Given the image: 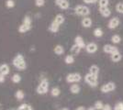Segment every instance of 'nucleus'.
<instances>
[{
	"label": "nucleus",
	"instance_id": "obj_1",
	"mask_svg": "<svg viewBox=\"0 0 123 110\" xmlns=\"http://www.w3.org/2000/svg\"><path fill=\"white\" fill-rule=\"evenodd\" d=\"M12 64L16 69H18V71H24L27 68V63H26V60L24 56L18 53L17 54L15 57L13 58L12 60Z\"/></svg>",
	"mask_w": 123,
	"mask_h": 110
},
{
	"label": "nucleus",
	"instance_id": "obj_2",
	"mask_svg": "<svg viewBox=\"0 0 123 110\" xmlns=\"http://www.w3.org/2000/svg\"><path fill=\"white\" fill-rule=\"evenodd\" d=\"M48 89H49V81L47 79H42L37 86L36 92L38 94H47Z\"/></svg>",
	"mask_w": 123,
	"mask_h": 110
},
{
	"label": "nucleus",
	"instance_id": "obj_3",
	"mask_svg": "<svg viewBox=\"0 0 123 110\" xmlns=\"http://www.w3.org/2000/svg\"><path fill=\"white\" fill-rule=\"evenodd\" d=\"M74 13L78 16L86 17L90 14V9L87 7L86 6L78 5L74 7Z\"/></svg>",
	"mask_w": 123,
	"mask_h": 110
},
{
	"label": "nucleus",
	"instance_id": "obj_4",
	"mask_svg": "<svg viewBox=\"0 0 123 110\" xmlns=\"http://www.w3.org/2000/svg\"><path fill=\"white\" fill-rule=\"evenodd\" d=\"M85 80L90 86L95 87L98 85V75H94L91 73H89L85 76Z\"/></svg>",
	"mask_w": 123,
	"mask_h": 110
},
{
	"label": "nucleus",
	"instance_id": "obj_5",
	"mask_svg": "<svg viewBox=\"0 0 123 110\" xmlns=\"http://www.w3.org/2000/svg\"><path fill=\"white\" fill-rule=\"evenodd\" d=\"M81 75L79 73H70L66 76V82L69 84H74V83H78L81 81Z\"/></svg>",
	"mask_w": 123,
	"mask_h": 110
},
{
	"label": "nucleus",
	"instance_id": "obj_6",
	"mask_svg": "<svg viewBox=\"0 0 123 110\" xmlns=\"http://www.w3.org/2000/svg\"><path fill=\"white\" fill-rule=\"evenodd\" d=\"M55 5L62 10H66L70 6V3L68 0H55Z\"/></svg>",
	"mask_w": 123,
	"mask_h": 110
},
{
	"label": "nucleus",
	"instance_id": "obj_7",
	"mask_svg": "<svg viewBox=\"0 0 123 110\" xmlns=\"http://www.w3.org/2000/svg\"><path fill=\"white\" fill-rule=\"evenodd\" d=\"M116 88V85L114 83L110 82V83H108V84H104L102 87H101V92L103 93H108L110 91H113V90Z\"/></svg>",
	"mask_w": 123,
	"mask_h": 110
},
{
	"label": "nucleus",
	"instance_id": "obj_8",
	"mask_svg": "<svg viewBox=\"0 0 123 110\" xmlns=\"http://www.w3.org/2000/svg\"><path fill=\"white\" fill-rule=\"evenodd\" d=\"M86 50L88 53H95L98 51V45L94 42H90L86 46Z\"/></svg>",
	"mask_w": 123,
	"mask_h": 110
},
{
	"label": "nucleus",
	"instance_id": "obj_9",
	"mask_svg": "<svg viewBox=\"0 0 123 110\" xmlns=\"http://www.w3.org/2000/svg\"><path fill=\"white\" fill-rule=\"evenodd\" d=\"M118 25H119V19H118V17H117L111 18V19L109 20V22H108V28L111 29H116Z\"/></svg>",
	"mask_w": 123,
	"mask_h": 110
},
{
	"label": "nucleus",
	"instance_id": "obj_10",
	"mask_svg": "<svg viewBox=\"0 0 123 110\" xmlns=\"http://www.w3.org/2000/svg\"><path fill=\"white\" fill-rule=\"evenodd\" d=\"M99 12L105 17H108L111 15V11L108 6H99Z\"/></svg>",
	"mask_w": 123,
	"mask_h": 110
},
{
	"label": "nucleus",
	"instance_id": "obj_11",
	"mask_svg": "<svg viewBox=\"0 0 123 110\" xmlns=\"http://www.w3.org/2000/svg\"><path fill=\"white\" fill-rule=\"evenodd\" d=\"M59 29H60V24H58L56 21L53 20L51 23V25L49 27V30L52 33H56L59 31Z\"/></svg>",
	"mask_w": 123,
	"mask_h": 110
},
{
	"label": "nucleus",
	"instance_id": "obj_12",
	"mask_svg": "<svg viewBox=\"0 0 123 110\" xmlns=\"http://www.w3.org/2000/svg\"><path fill=\"white\" fill-rule=\"evenodd\" d=\"M103 50H104V52L107 53H115L117 52H118V50L117 49L116 47H114V46H112V45H109V44H108V45H105L104 46V48H103Z\"/></svg>",
	"mask_w": 123,
	"mask_h": 110
},
{
	"label": "nucleus",
	"instance_id": "obj_13",
	"mask_svg": "<svg viewBox=\"0 0 123 110\" xmlns=\"http://www.w3.org/2000/svg\"><path fill=\"white\" fill-rule=\"evenodd\" d=\"M10 72V68L8 66V64L6 63H3L0 65V73H2L3 75H7Z\"/></svg>",
	"mask_w": 123,
	"mask_h": 110
},
{
	"label": "nucleus",
	"instance_id": "obj_14",
	"mask_svg": "<svg viewBox=\"0 0 123 110\" xmlns=\"http://www.w3.org/2000/svg\"><path fill=\"white\" fill-rule=\"evenodd\" d=\"M74 44H76L77 46H79L81 49H83V48H86L85 41H84V40H83V38L81 36L75 37V39H74Z\"/></svg>",
	"mask_w": 123,
	"mask_h": 110
},
{
	"label": "nucleus",
	"instance_id": "obj_15",
	"mask_svg": "<svg viewBox=\"0 0 123 110\" xmlns=\"http://www.w3.org/2000/svg\"><path fill=\"white\" fill-rule=\"evenodd\" d=\"M31 29V26L26 25V24H23V23L18 27V32L19 33H26V32L30 31Z\"/></svg>",
	"mask_w": 123,
	"mask_h": 110
},
{
	"label": "nucleus",
	"instance_id": "obj_16",
	"mask_svg": "<svg viewBox=\"0 0 123 110\" xmlns=\"http://www.w3.org/2000/svg\"><path fill=\"white\" fill-rule=\"evenodd\" d=\"M82 25L84 28H90L92 25V19L90 17H85L82 19Z\"/></svg>",
	"mask_w": 123,
	"mask_h": 110
},
{
	"label": "nucleus",
	"instance_id": "obj_17",
	"mask_svg": "<svg viewBox=\"0 0 123 110\" xmlns=\"http://www.w3.org/2000/svg\"><path fill=\"white\" fill-rule=\"evenodd\" d=\"M15 97L17 100L22 101V100L24 99V97H25V94H24V92L22 90H18L15 93Z\"/></svg>",
	"mask_w": 123,
	"mask_h": 110
},
{
	"label": "nucleus",
	"instance_id": "obj_18",
	"mask_svg": "<svg viewBox=\"0 0 123 110\" xmlns=\"http://www.w3.org/2000/svg\"><path fill=\"white\" fill-rule=\"evenodd\" d=\"M53 52H54V53H55L56 55H62V53L64 52V49H63V47H62V45H56V46L54 47Z\"/></svg>",
	"mask_w": 123,
	"mask_h": 110
},
{
	"label": "nucleus",
	"instance_id": "obj_19",
	"mask_svg": "<svg viewBox=\"0 0 123 110\" xmlns=\"http://www.w3.org/2000/svg\"><path fill=\"white\" fill-rule=\"evenodd\" d=\"M80 51H81V48L77 46L76 44H74L71 48V54L72 55H77V54H79Z\"/></svg>",
	"mask_w": 123,
	"mask_h": 110
},
{
	"label": "nucleus",
	"instance_id": "obj_20",
	"mask_svg": "<svg viewBox=\"0 0 123 110\" xmlns=\"http://www.w3.org/2000/svg\"><path fill=\"white\" fill-rule=\"evenodd\" d=\"M70 91H71V93L73 94H79V92H80V86L78 85V84H72L71 85V87H70Z\"/></svg>",
	"mask_w": 123,
	"mask_h": 110
},
{
	"label": "nucleus",
	"instance_id": "obj_21",
	"mask_svg": "<svg viewBox=\"0 0 123 110\" xmlns=\"http://www.w3.org/2000/svg\"><path fill=\"white\" fill-rule=\"evenodd\" d=\"M54 20L56 21L58 24L62 25V24L64 22L65 18H64V16H63L62 14H57L56 17H55V18H54Z\"/></svg>",
	"mask_w": 123,
	"mask_h": 110
},
{
	"label": "nucleus",
	"instance_id": "obj_22",
	"mask_svg": "<svg viewBox=\"0 0 123 110\" xmlns=\"http://www.w3.org/2000/svg\"><path fill=\"white\" fill-rule=\"evenodd\" d=\"M121 54L117 52L115 53H112V55H111V60H112L113 62H119L120 60H121Z\"/></svg>",
	"mask_w": 123,
	"mask_h": 110
},
{
	"label": "nucleus",
	"instance_id": "obj_23",
	"mask_svg": "<svg viewBox=\"0 0 123 110\" xmlns=\"http://www.w3.org/2000/svg\"><path fill=\"white\" fill-rule=\"evenodd\" d=\"M11 80H12V82H13L14 84H18V83H20V81H21V76L18 73H15V74H13V76L11 77Z\"/></svg>",
	"mask_w": 123,
	"mask_h": 110
},
{
	"label": "nucleus",
	"instance_id": "obj_24",
	"mask_svg": "<svg viewBox=\"0 0 123 110\" xmlns=\"http://www.w3.org/2000/svg\"><path fill=\"white\" fill-rule=\"evenodd\" d=\"M64 63H66V64H72V63H74V58L72 54L70 55H67L66 57L64 58Z\"/></svg>",
	"mask_w": 123,
	"mask_h": 110
},
{
	"label": "nucleus",
	"instance_id": "obj_25",
	"mask_svg": "<svg viewBox=\"0 0 123 110\" xmlns=\"http://www.w3.org/2000/svg\"><path fill=\"white\" fill-rule=\"evenodd\" d=\"M22 23H23V24H26V25H29V26H31V25H32V18H31L29 15H27V16L24 17Z\"/></svg>",
	"mask_w": 123,
	"mask_h": 110
},
{
	"label": "nucleus",
	"instance_id": "obj_26",
	"mask_svg": "<svg viewBox=\"0 0 123 110\" xmlns=\"http://www.w3.org/2000/svg\"><path fill=\"white\" fill-rule=\"evenodd\" d=\"M18 110H33V108L29 104H22V105H20L18 106Z\"/></svg>",
	"mask_w": 123,
	"mask_h": 110
},
{
	"label": "nucleus",
	"instance_id": "obj_27",
	"mask_svg": "<svg viewBox=\"0 0 123 110\" xmlns=\"http://www.w3.org/2000/svg\"><path fill=\"white\" fill-rule=\"evenodd\" d=\"M60 94H61V91L58 87H53L51 91V94L53 97H57L58 95H60Z\"/></svg>",
	"mask_w": 123,
	"mask_h": 110
},
{
	"label": "nucleus",
	"instance_id": "obj_28",
	"mask_svg": "<svg viewBox=\"0 0 123 110\" xmlns=\"http://www.w3.org/2000/svg\"><path fill=\"white\" fill-rule=\"evenodd\" d=\"M90 73L94 74V75H98L99 73V68H98L97 65H92L90 67Z\"/></svg>",
	"mask_w": 123,
	"mask_h": 110
},
{
	"label": "nucleus",
	"instance_id": "obj_29",
	"mask_svg": "<svg viewBox=\"0 0 123 110\" xmlns=\"http://www.w3.org/2000/svg\"><path fill=\"white\" fill-rule=\"evenodd\" d=\"M6 6L7 8H13L15 6V1L14 0H6Z\"/></svg>",
	"mask_w": 123,
	"mask_h": 110
},
{
	"label": "nucleus",
	"instance_id": "obj_30",
	"mask_svg": "<svg viewBox=\"0 0 123 110\" xmlns=\"http://www.w3.org/2000/svg\"><path fill=\"white\" fill-rule=\"evenodd\" d=\"M94 35H95L96 37H98V38H99V37H102L103 30L101 29L98 28V29H96L94 30Z\"/></svg>",
	"mask_w": 123,
	"mask_h": 110
},
{
	"label": "nucleus",
	"instance_id": "obj_31",
	"mask_svg": "<svg viewBox=\"0 0 123 110\" xmlns=\"http://www.w3.org/2000/svg\"><path fill=\"white\" fill-rule=\"evenodd\" d=\"M45 5V0H35V6L37 7H41Z\"/></svg>",
	"mask_w": 123,
	"mask_h": 110
},
{
	"label": "nucleus",
	"instance_id": "obj_32",
	"mask_svg": "<svg viewBox=\"0 0 123 110\" xmlns=\"http://www.w3.org/2000/svg\"><path fill=\"white\" fill-rule=\"evenodd\" d=\"M116 10L118 11V13L123 14V3H118L116 6Z\"/></svg>",
	"mask_w": 123,
	"mask_h": 110
},
{
	"label": "nucleus",
	"instance_id": "obj_33",
	"mask_svg": "<svg viewBox=\"0 0 123 110\" xmlns=\"http://www.w3.org/2000/svg\"><path fill=\"white\" fill-rule=\"evenodd\" d=\"M111 41H112L113 43H119L120 41H121V39H120V37L118 36V35H114L111 38Z\"/></svg>",
	"mask_w": 123,
	"mask_h": 110
},
{
	"label": "nucleus",
	"instance_id": "obj_34",
	"mask_svg": "<svg viewBox=\"0 0 123 110\" xmlns=\"http://www.w3.org/2000/svg\"><path fill=\"white\" fill-rule=\"evenodd\" d=\"M103 106H104V105H103L101 101H98V102H96V104H95V108H96V109H98V110L103 109Z\"/></svg>",
	"mask_w": 123,
	"mask_h": 110
},
{
	"label": "nucleus",
	"instance_id": "obj_35",
	"mask_svg": "<svg viewBox=\"0 0 123 110\" xmlns=\"http://www.w3.org/2000/svg\"><path fill=\"white\" fill-rule=\"evenodd\" d=\"M108 0H99V6H108Z\"/></svg>",
	"mask_w": 123,
	"mask_h": 110
},
{
	"label": "nucleus",
	"instance_id": "obj_36",
	"mask_svg": "<svg viewBox=\"0 0 123 110\" xmlns=\"http://www.w3.org/2000/svg\"><path fill=\"white\" fill-rule=\"evenodd\" d=\"M115 110H123V103H121V102H119V103H118L117 105H115V108H114Z\"/></svg>",
	"mask_w": 123,
	"mask_h": 110
},
{
	"label": "nucleus",
	"instance_id": "obj_37",
	"mask_svg": "<svg viewBox=\"0 0 123 110\" xmlns=\"http://www.w3.org/2000/svg\"><path fill=\"white\" fill-rule=\"evenodd\" d=\"M86 4H95L98 0H83Z\"/></svg>",
	"mask_w": 123,
	"mask_h": 110
},
{
	"label": "nucleus",
	"instance_id": "obj_38",
	"mask_svg": "<svg viewBox=\"0 0 123 110\" xmlns=\"http://www.w3.org/2000/svg\"><path fill=\"white\" fill-rule=\"evenodd\" d=\"M5 75H3L2 73H0V84H2V83H4L5 82Z\"/></svg>",
	"mask_w": 123,
	"mask_h": 110
},
{
	"label": "nucleus",
	"instance_id": "obj_39",
	"mask_svg": "<svg viewBox=\"0 0 123 110\" xmlns=\"http://www.w3.org/2000/svg\"><path fill=\"white\" fill-rule=\"evenodd\" d=\"M102 110H111V106L109 105H105L103 106V109Z\"/></svg>",
	"mask_w": 123,
	"mask_h": 110
},
{
	"label": "nucleus",
	"instance_id": "obj_40",
	"mask_svg": "<svg viewBox=\"0 0 123 110\" xmlns=\"http://www.w3.org/2000/svg\"><path fill=\"white\" fill-rule=\"evenodd\" d=\"M76 110H86V108L84 107V106H79V107H77Z\"/></svg>",
	"mask_w": 123,
	"mask_h": 110
},
{
	"label": "nucleus",
	"instance_id": "obj_41",
	"mask_svg": "<svg viewBox=\"0 0 123 110\" xmlns=\"http://www.w3.org/2000/svg\"><path fill=\"white\" fill-rule=\"evenodd\" d=\"M96 108H93V107H90V108H88L87 110H95Z\"/></svg>",
	"mask_w": 123,
	"mask_h": 110
},
{
	"label": "nucleus",
	"instance_id": "obj_42",
	"mask_svg": "<svg viewBox=\"0 0 123 110\" xmlns=\"http://www.w3.org/2000/svg\"><path fill=\"white\" fill-rule=\"evenodd\" d=\"M60 110H69L68 108H62V109H60Z\"/></svg>",
	"mask_w": 123,
	"mask_h": 110
},
{
	"label": "nucleus",
	"instance_id": "obj_43",
	"mask_svg": "<svg viewBox=\"0 0 123 110\" xmlns=\"http://www.w3.org/2000/svg\"><path fill=\"white\" fill-rule=\"evenodd\" d=\"M0 108H1V105H0Z\"/></svg>",
	"mask_w": 123,
	"mask_h": 110
}]
</instances>
